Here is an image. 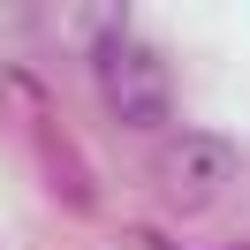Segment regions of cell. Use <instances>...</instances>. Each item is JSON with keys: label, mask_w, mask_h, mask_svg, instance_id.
Wrapping results in <instances>:
<instances>
[{"label": "cell", "mask_w": 250, "mask_h": 250, "mask_svg": "<svg viewBox=\"0 0 250 250\" xmlns=\"http://www.w3.org/2000/svg\"><path fill=\"white\" fill-rule=\"evenodd\" d=\"M91 68H99L106 106L122 114L129 129H159V122H167V106H174L167 61H159V46H144L129 23H106V31L91 38Z\"/></svg>", "instance_id": "1"}, {"label": "cell", "mask_w": 250, "mask_h": 250, "mask_svg": "<svg viewBox=\"0 0 250 250\" xmlns=\"http://www.w3.org/2000/svg\"><path fill=\"white\" fill-rule=\"evenodd\" d=\"M159 197L167 205H205L235 182V144L228 137H205V129H182V137L159 144Z\"/></svg>", "instance_id": "2"}, {"label": "cell", "mask_w": 250, "mask_h": 250, "mask_svg": "<svg viewBox=\"0 0 250 250\" xmlns=\"http://www.w3.org/2000/svg\"><path fill=\"white\" fill-rule=\"evenodd\" d=\"M137 250H182V243H167V235H144V243Z\"/></svg>", "instance_id": "3"}]
</instances>
